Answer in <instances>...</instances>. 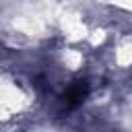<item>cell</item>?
<instances>
[{
	"instance_id": "cell-1",
	"label": "cell",
	"mask_w": 132,
	"mask_h": 132,
	"mask_svg": "<svg viewBox=\"0 0 132 132\" xmlns=\"http://www.w3.org/2000/svg\"><path fill=\"white\" fill-rule=\"evenodd\" d=\"M87 91H89V87H87L85 80H78V82L70 85V89H68V91L64 93V97H62V103L66 105V109H72V107H76L78 103H82L85 97H87Z\"/></svg>"
}]
</instances>
